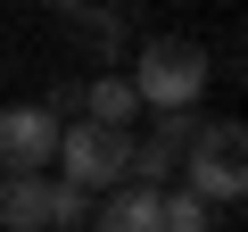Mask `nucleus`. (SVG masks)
<instances>
[{"label": "nucleus", "mask_w": 248, "mask_h": 232, "mask_svg": "<svg viewBox=\"0 0 248 232\" xmlns=\"http://www.w3.org/2000/svg\"><path fill=\"white\" fill-rule=\"evenodd\" d=\"M182 174H190V191H199V199L240 207V191H248V133H240V116H215V125H199V133H190Z\"/></svg>", "instance_id": "f257e3e1"}, {"label": "nucleus", "mask_w": 248, "mask_h": 232, "mask_svg": "<svg viewBox=\"0 0 248 232\" xmlns=\"http://www.w3.org/2000/svg\"><path fill=\"white\" fill-rule=\"evenodd\" d=\"M207 50L199 42H149L141 58H133V91H141V108H199V91H207Z\"/></svg>", "instance_id": "f03ea898"}, {"label": "nucleus", "mask_w": 248, "mask_h": 232, "mask_svg": "<svg viewBox=\"0 0 248 232\" xmlns=\"http://www.w3.org/2000/svg\"><path fill=\"white\" fill-rule=\"evenodd\" d=\"M124 149H133L124 125L75 116V125H58V158L50 166H66V182H83V191H108V182H124Z\"/></svg>", "instance_id": "7ed1b4c3"}, {"label": "nucleus", "mask_w": 248, "mask_h": 232, "mask_svg": "<svg viewBox=\"0 0 248 232\" xmlns=\"http://www.w3.org/2000/svg\"><path fill=\"white\" fill-rule=\"evenodd\" d=\"M58 108H0V174H50Z\"/></svg>", "instance_id": "20e7f679"}, {"label": "nucleus", "mask_w": 248, "mask_h": 232, "mask_svg": "<svg viewBox=\"0 0 248 232\" xmlns=\"http://www.w3.org/2000/svg\"><path fill=\"white\" fill-rule=\"evenodd\" d=\"M91 232H157V182H108L91 207Z\"/></svg>", "instance_id": "39448f33"}, {"label": "nucleus", "mask_w": 248, "mask_h": 232, "mask_svg": "<svg viewBox=\"0 0 248 232\" xmlns=\"http://www.w3.org/2000/svg\"><path fill=\"white\" fill-rule=\"evenodd\" d=\"M0 224L9 232H50V174H0Z\"/></svg>", "instance_id": "423d86ee"}, {"label": "nucleus", "mask_w": 248, "mask_h": 232, "mask_svg": "<svg viewBox=\"0 0 248 232\" xmlns=\"http://www.w3.org/2000/svg\"><path fill=\"white\" fill-rule=\"evenodd\" d=\"M66 25H75L83 58H99V66H116V58H124V9H108V0H83Z\"/></svg>", "instance_id": "0eeeda50"}, {"label": "nucleus", "mask_w": 248, "mask_h": 232, "mask_svg": "<svg viewBox=\"0 0 248 232\" xmlns=\"http://www.w3.org/2000/svg\"><path fill=\"white\" fill-rule=\"evenodd\" d=\"M133 108H141V91H133V75H99V83H83V116H99V125H133Z\"/></svg>", "instance_id": "6e6552de"}, {"label": "nucleus", "mask_w": 248, "mask_h": 232, "mask_svg": "<svg viewBox=\"0 0 248 232\" xmlns=\"http://www.w3.org/2000/svg\"><path fill=\"white\" fill-rule=\"evenodd\" d=\"M157 232H215V199H199L190 182L157 191Z\"/></svg>", "instance_id": "1a4fd4ad"}, {"label": "nucleus", "mask_w": 248, "mask_h": 232, "mask_svg": "<svg viewBox=\"0 0 248 232\" xmlns=\"http://www.w3.org/2000/svg\"><path fill=\"white\" fill-rule=\"evenodd\" d=\"M91 224V191L83 182H50V232H83Z\"/></svg>", "instance_id": "9d476101"}, {"label": "nucleus", "mask_w": 248, "mask_h": 232, "mask_svg": "<svg viewBox=\"0 0 248 232\" xmlns=\"http://www.w3.org/2000/svg\"><path fill=\"white\" fill-rule=\"evenodd\" d=\"M157 125H149V141H166V149H190V133H199V108H149Z\"/></svg>", "instance_id": "9b49d317"}, {"label": "nucleus", "mask_w": 248, "mask_h": 232, "mask_svg": "<svg viewBox=\"0 0 248 232\" xmlns=\"http://www.w3.org/2000/svg\"><path fill=\"white\" fill-rule=\"evenodd\" d=\"M42 9H58V17H75V9H83V0H42Z\"/></svg>", "instance_id": "f8f14e48"}, {"label": "nucleus", "mask_w": 248, "mask_h": 232, "mask_svg": "<svg viewBox=\"0 0 248 232\" xmlns=\"http://www.w3.org/2000/svg\"><path fill=\"white\" fill-rule=\"evenodd\" d=\"M108 9H133V0H108Z\"/></svg>", "instance_id": "ddd939ff"}]
</instances>
